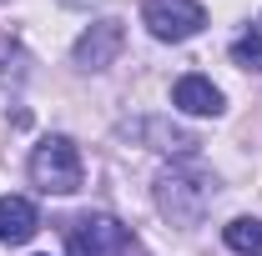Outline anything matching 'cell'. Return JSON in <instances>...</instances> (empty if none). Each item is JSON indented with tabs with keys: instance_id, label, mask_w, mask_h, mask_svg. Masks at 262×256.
I'll list each match as a JSON object with an SVG mask.
<instances>
[{
	"instance_id": "obj_1",
	"label": "cell",
	"mask_w": 262,
	"mask_h": 256,
	"mask_svg": "<svg viewBox=\"0 0 262 256\" xmlns=\"http://www.w3.org/2000/svg\"><path fill=\"white\" fill-rule=\"evenodd\" d=\"M212 176H202L192 166H177V171H162V181H157V206H162V216L171 226H196L207 216V206H212Z\"/></svg>"
},
{
	"instance_id": "obj_2",
	"label": "cell",
	"mask_w": 262,
	"mask_h": 256,
	"mask_svg": "<svg viewBox=\"0 0 262 256\" xmlns=\"http://www.w3.org/2000/svg\"><path fill=\"white\" fill-rule=\"evenodd\" d=\"M31 181L40 191H56V196L81 191V151H76L71 136H46L31 151Z\"/></svg>"
},
{
	"instance_id": "obj_3",
	"label": "cell",
	"mask_w": 262,
	"mask_h": 256,
	"mask_svg": "<svg viewBox=\"0 0 262 256\" xmlns=\"http://www.w3.org/2000/svg\"><path fill=\"white\" fill-rule=\"evenodd\" d=\"M131 231L106 211H86L66 226V251L71 256H131Z\"/></svg>"
},
{
	"instance_id": "obj_4",
	"label": "cell",
	"mask_w": 262,
	"mask_h": 256,
	"mask_svg": "<svg viewBox=\"0 0 262 256\" xmlns=\"http://www.w3.org/2000/svg\"><path fill=\"white\" fill-rule=\"evenodd\" d=\"M141 15H146V25H151L157 40H192L207 25L202 0H146Z\"/></svg>"
},
{
	"instance_id": "obj_5",
	"label": "cell",
	"mask_w": 262,
	"mask_h": 256,
	"mask_svg": "<svg viewBox=\"0 0 262 256\" xmlns=\"http://www.w3.org/2000/svg\"><path fill=\"white\" fill-rule=\"evenodd\" d=\"M121 45H126V25L116 20V15H106V20H96V25H86L81 31V40H76V65L81 70H106V65L121 56Z\"/></svg>"
},
{
	"instance_id": "obj_6",
	"label": "cell",
	"mask_w": 262,
	"mask_h": 256,
	"mask_svg": "<svg viewBox=\"0 0 262 256\" xmlns=\"http://www.w3.org/2000/svg\"><path fill=\"white\" fill-rule=\"evenodd\" d=\"M171 106L187 111V116H217L222 111V91L207 81V75H182L171 86Z\"/></svg>"
},
{
	"instance_id": "obj_7",
	"label": "cell",
	"mask_w": 262,
	"mask_h": 256,
	"mask_svg": "<svg viewBox=\"0 0 262 256\" xmlns=\"http://www.w3.org/2000/svg\"><path fill=\"white\" fill-rule=\"evenodd\" d=\"M35 226H40V216L26 196H0V241L5 246H26L35 236Z\"/></svg>"
},
{
	"instance_id": "obj_8",
	"label": "cell",
	"mask_w": 262,
	"mask_h": 256,
	"mask_svg": "<svg viewBox=\"0 0 262 256\" xmlns=\"http://www.w3.org/2000/svg\"><path fill=\"white\" fill-rule=\"evenodd\" d=\"M222 241L242 256H262V221L257 216H237V221L222 226Z\"/></svg>"
},
{
	"instance_id": "obj_9",
	"label": "cell",
	"mask_w": 262,
	"mask_h": 256,
	"mask_svg": "<svg viewBox=\"0 0 262 256\" xmlns=\"http://www.w3.org/2000/svg\"><path fill=\"white\" fill-rule=\"evenodd\" d=\"M136 136H151L157 151H171V156H192V151H196L192 136L177 131V126H166V121H146V126H136Z\"/></svg>"
},
{
	"instance_id": "obj_10",
	"label": "cell",
	"mask_w": 262,
	"mask_h": 256,
	"mask_svg": "<svg viewBox=\"0 0 262 256\" xmlns=\"http://www.w3.org/2000/svg\"><path fill=\"white\" fill-rule=\"evenodd\" d=\"M232 61L242 65V70H252V75H262V31H242L237 40H232Z\"/></svg>"
}]
</instances>
